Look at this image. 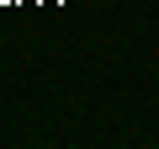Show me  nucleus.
<instances>
[]
</instances>
